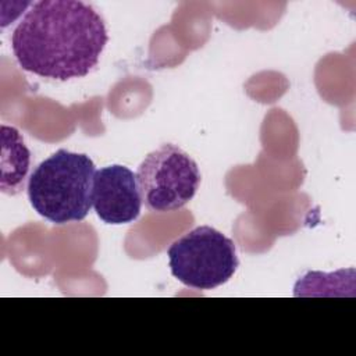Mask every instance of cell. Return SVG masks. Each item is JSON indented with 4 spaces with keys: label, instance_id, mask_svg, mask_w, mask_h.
<instances>
[{
    "label": "cell",
    "instance_id": "6da1fadb",
    "mask_svg": "<svg viewBox=\"0 0 356 356\" xmlns=\"http://www.w3.org/2000/svg\"><path fill=\"white\" fill-rule=\"evenodd\" d=\"M108 42L103 17L78 0H43L31 4L11 35L19 67L47 79L86 76Z\"/></svg>",
    "mask_w": 356,
    "mask_h": 356
},
{
    "label": "cell",
    "instance_id": "7a4b0ae2",
    "mask_svg": "<svg viewBox=\"0 0 356 356\" xmlns=\"http://www.w3.org/2000/svg\"><path fill=\"white\" fill-rule=\"evenodd\" d=\"M95 163L85 153L58 149L36 165L28 179L33 210L54 224L83 220L92 204Z\"/></svg>",
    "mask_w": 356,
    "mask_h": 356
},
{
    "label": "cell",
    "instance_id": "3957f363",
    "mask_svg": "<svg viewBox=\"0 0 356 356\" xmlns=\"http://www.w3.org/2000/svg\"><path fill=\"white\" fill-rule=\"evenodd\" d=\"M167 256L171 274L200 291L225 284L239 266L234 241L209 225L196 227L174 241Z\"/></svg>",
    "mask_w": 356,
    "mask_h": 356
},
{
    "label": "cell",
    "instance_id": "277c9868",
    "mask_svg": "<svg viewBox=\"0 0 356 356\" xmlns=\"http://www.w3.org/2000/svg\"><path fill=\"white\" fill-rule=\"evenodd\" d=\"M200 181L196 161L172 143L150 152L136 171L142 203L156 213L174 211L185 206L196 195Z\"/></svg>",
    "mask_w": 356,
    "mask_h": 356
},
{
    "label": "cell",
    "instance_id": "5b68a950",
    "mask_svg": "<svg viewBox=\"0 0 356 356\" xmlns=\"http://www.w3.org/2000/svg\"><path fill=\"white\" fill-rule=\"evenodd\" d=\"M92 204L97 217L106 224L120 225L135 221L142 209L136 174L120 164L96 170Z\"/></svg>",
    "mask_w": 356,
    "mask_h": 356
},
{
    "label": "cell",
    "instance_id": "8992f818",
    "mask_svg": "<svg viewBox=\"0 0 356 356\" xmlns=\"http://www.w3.org/2000/svg\"><path fill=\"white\" fill-rule=\"evenodd\" d=\"M31 165V152L21 132L10 125L1 124V159H0V189L6 195H17L25 188Z\"/></svg>",
    "mask_w": 356,
    "mask_h": 356
}]
</instances>
